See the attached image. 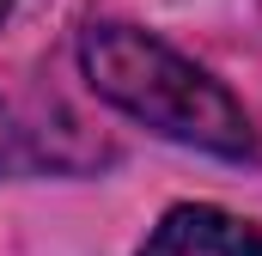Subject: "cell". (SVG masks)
<instances>
[{
  "mask_svg": "<svg viewBox=\"0 0 262 256\" xmlns=\"http://www.w3.org/2000/svg\"><path fill=\"white\" fill-rule=\"evenodd\" d=\"M79 73L85 86L116 104L140 128L195 146L213 159H250L256 153V128L250 110L183 49H171L165 37L122 25V18H98L79 31Z\"/></svg>",
  "mask_w": 262,
  "mask_h": 256,
  "instance_id": "6da1fadb",
  "label": "cell"
},
{
  "mask_svg": "<svg viewBox=\"0 0 262 256\" xmlns=\"http://www.w3.org/2000/svg\"><path fill=\"white\" fill-rule=\"evenodd\" d=\"M140 256H262V226L213 201H177L159 214Z\"/></svg>",
  "mask_w": 262,
  "mask_h": 256,
  "instance_id": "7a4b0ae2",
  "label": "cell"
},
{
  "mask_svg": "<svg viewBox=\"0 0 262 256\" xmlns=\"http://www.w3.org/2000/svg\"><path fill=\"white\" fill-rule=\"evenodd\" d=\"M55 171L61 159L49 153V140H37L31 128L12 116V104H0V177H31V171Z\"/></svg>",
  "mask_w": 262,
  "mask_h": 256,
  "instance_id": "3957f363",
  "label": "cell"
},
{
  "mask_svg": "<svg viewBox=\"0 0 262 256\" xmlns=\"http://www.w3.org/2000/svg\"><path fill=\"white\" fill-rule=\"evenodd\" d=\"M6 18H12V0H0V25H6Z\"/></svg>",
  "mask_w": 262,
  "mask_h": 256,
  "instance_id": "277c9868",
  "label": "cell"
}]
</instances>
